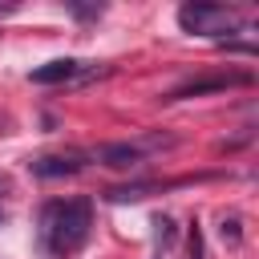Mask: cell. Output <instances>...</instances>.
<instances>
[{"mask_svg":"<svg viewBox=\"0 0 259 259\" xmlns=\"http://www.w3.org/2000/svg\"><path fill=\"white\" fill-rule=\"evenodd\" d=\"M93 158L105 162V166H113V170H130V166H138L146 158V150L138 142H109V146H97Z\"/></svg>","mask_w":259,"mask_h":259,"instance_id":"cell-5","label":"cell"},{"mask_svg":"<svg viewBox=\"0 0 259 259\" xmlns=\"http://www.w3.org/2000/svg\"><path fill=\"white\" fill-rule=\"evenodd\" d=\"M174 235H178L174 219H170V214H158V219H154V251H158V259H166V255L174 251Z\"/></svg>","mask_w":259,"mask_h":259,"instance_id":"cell-7","label":"cell"},{"mask_svg":"<svg viewBox=\"0 0 259 259\" xmlns=\"http://www.w3.org/2000/svg\"><path fill=\"white\" fill-rule=\"evenodd\" d=\"M69 12L81 16V20H89V16H101V4H69Z\"/></svg>","mask_w":259,"mask_h":259,"instance_id":"cell-9","label":"cell"},{"mask_svg":"<svg viewBox=\"0 0 259 259\" xmlns=\"http://www.w3.org/2000/svg\"><path fill=\"white\" fill-rule=\"evenodd\" d=\"M235 85H251V73H214V77H198V81H186V85L170 89L166 101H186V97H202V93H223V89H235Z\"/></svg>","mask_w":259,"mask_h":259,"instance_id":"cell-3","label":"cell"},{"mask_svg":"<svg viewBox=\"0 0 259 259\" xmlns=\"http://www.w3.org/2000/svg\"><path fill=\"white\" fill-rule=\"evenodd\" d=\"M69 77H77V61H69V57H57V61H45L40 69H32L36 85H61Z\"/></svg>","mask_w":259,"mask_h":259,"instance_id":"cell-6","label":"cell"},{"mask_svg":"<svg viewBox=\"0 0 259 259\" xmlns=\"http://www.w3.org/2000/svg\"><path fill=\"white\" fill-rule=\"evenodd\" d=\"M178 24H182V32L214 36V32L235 28V24H239V12L227 8V4H182V8H178Z\"/></svg>","mask_w":259,"mask_h":259,"instance_id":"cell-2","label":"cell"},{"mask_svg":"<svg viewBox=\"0 0 259 259\" xmlns=\"http://www.w3.org/2000/svg\"><path fill=\"white\" fill-rule=\"evenodd\" d=\"M89 227H93V206H89V198L49 202L45 214H40V243H45L49 255L65 259V255H73V251L89 239Z\"/></svg>","mask_w":259,"mask_h":259,"instance_id":"cell-1","label":"cell"},{"mask_svg":"<svg viewBox=\"0 0 259 259\" xmlns=\"http://www.w3.org/2000/svg\"><path fill=\"white\" fill-rule=\"evenodd\" d=\"M154 190V182H138V186H117V190H105V198L109 202H138V198H146Z\"/></svg>","mask_w":259,"mask_h":259,"instance_id":"cell-8","label":"cell"},{"mask_svg":"<svg viewBox=\"0 0 259 259\" xmlns=\"http://www.w3.org/2000/svg\"><path fill=\"white\" fill-rule=\"evenodd\" d=\"M85 150H65V154H40V158H32L28 162V170L36 174V178H65V174H77V170H85Z\"/></svg>","mask_w":259,"mask_h":259,"instance_id":"cell-4","label":"cell"},{"mask_svg":"<svg viewBox=\"0 0 259 259\" xmlns=\"http://www.w3.org/2000/svg\"><path fill=\"white\" fill-rule=\"evenodd\" d=\"M223 239H231V243L243 239V235H239V219H223Z\"/></svg>","mask_w":259,"mask_h":259,"instance_id":"cell-10","label":"cell"},{"mask_svg":"<svg viewBox=\"0 0 259 259\" xmlns=\"http://www.w3.org/2000/svg\"><path fill=\"white\" fill-rule=\"evenodd\" d=\"M0 223H4V210H0Z\"/></svg>","mask_w":259,"mask_h":259,"instance_id":"cell-12","label":"cell"},{"mask_svg":"<svg viewBox=\"0 0 259 259\" xmlns=\"http://www.w3.org/2000/svg\"><path fill=\"white\" fill-rule=\"evenodd\" d=\"M190 259H202V235H198V223L190 227Z\"/></svg>","mask_w":259,"mask_h":259,"instance_id":"cell-11","label":"cell"}]
</instances>
